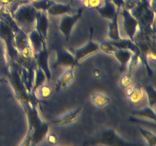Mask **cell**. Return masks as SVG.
<instances>
[{"instance_id":"32","label":"cell","mask_w":156,"mask_h":146,"mask_svg":"<svg viewBox=\"0 0 156 146\" xmlns=\"http://www.w3.org/2000/svg\"><path fill=\"white\" fill-rule=\"evenodd\" d=\"M104 2V0H87L84 4V7L89 9H96L100 7Z\"/></svg>"},{"instance_id":"11","label":"cell","mask_w":156,"mask_h":146,"mask_svg":"<svg viewBox=\"0 0 156 146\" xmlns=\"http://www.w3.org/2000/svg\"><path fill=\"white\" fill-rule=\"evenodd\" d=\"M56 58L54 63L53 64V68H56L58 67H72L74 63V55L71 51L66 49L57 50L56 51Z\"/></svg>"},{"instance_id":"27","label":"cell","mask_w":156,"mask_h":146,"mask_svg":"<svg viewBox=\"0 0 156 146\" xmlns=\"http://www.w3.org/2000/svg\"><path fill=\"white\" fill-rule=\"evenodd\" d=\"M54 2L55 1L53 0H34L30 2V5L37 11H44V12H47L49 8Z\"/></svg>"},{"instance_id":"20","label":"cell","mask_w":156,"mask_h":146,"mask_svg":"<svg viewBox=\"0 0 156 146\" xmlns=\"http://www.w3.org/2000/svg\"><path fill=\"white\" fill-rule=\"evenodd\" d=\"M5 42L0 38V75L7 78L10 68V63L7 59Z\"/></svg>"},{"instance_id":"13","label":"cell","mask_w":156,"mask_h":146,"mask_svg":"<svg viewBox=\"0 0 156 146\" xmlns=\"http://www.w3.org/2000/svg\"><path fill=\"white\" fill-rule=\"evenodd\" d=\"M13 45L18 54H20V53L23 50L30 46L28 37H27V33L23 31L19 27L15 32L13 38Z\"/></svg>"},{"instance_id":"16","label":"cell","mask_w":156,"mask_h":146,"mask_svg":"<svg viewBox=\"0 0 156 146\" xmlns=\"http://www.w3.org/2000/svg\"><path fill=\"white\" fill-rule=\"evenodd\" d=\"M96 10L101 16L108 20L112 19L114 15L120 11L111 0H104L103 4L100 7L97 8Z\"/></svg>"},{"instance_id":"23","label":"cell","mask_w":156,"mask_h":146,"mask_svg":"<svg viewBox=\"0 0 156 146\" xmlns=\"http://www.w3.org/2000/svg\"><path fill=\"white\" fill-rule=\"evenodd\" d=\"M47 81V77L44 71L39 68L38 67H36L34 72V78L33 86H32L31 91H30V95L36 97V91L41 85H44L45 82Z\"/></svg>"},{"instance_id":"40","label":"cell","mask_w":156,"mask_h":146,"mask_svg":"<svg viewBox=\"0 0 156 146\" xmlns=\"http://www.w3.org/2000/svg\"><path fill=\"white\" fill-rule=\"evenodd\" d=\"M32 1H34V0H30V2H32Z\"/></svg>"},{"instance_id":"37","label":"cell","mask_w":156,"mask_h":146,"mask_svg":"<svg viewBox=\"0 0 156 146\" xmlns=\"http://www.w3.org/2000/svg\"><path fill=\"white\" fill-rule=\"evenodd\" d=\"M2 82H8L6 78L3 77V76H0V83H2Z\"/></svg>"},{"instance_id":"19","label":"cell","mask_w":156,"mask_h":146,"mask_svg":"<svg viewBox=\"0 0 156 146\" xmlns=\"http://www.w3.org/2000/svg\"><path fill=\"white\" fill-rule=\"evenodd\" d=\"M111 42L117 47V49H126V50H129L134 53H139L141 54V49L140 47L137 45L135 43V41L132 40L125 39V38H121L120 39L116 40H110Z\"/></svg>"},{"instance_id":"22","label":"cell","mask_w":156,"mask_h":146,"mask_svg":"<svg viewBox=\"0 0 156 146\" xmlns=\"http://www.w3.org/2000/svg\"><path fill=\"white\" fill-rule=\"evenodd\" d=\"M120 12V11H119ZM119 12H117L114 18L110 20L109 25H108V36L109 40H116L120 38V30H119V24H118Z\"/></svg>"},{"instance_id":"4","label":"cell","mask_w":156,"mask_h":146,"mask_svg":"<svg viewBox=\"0 0 156 146\" xmlns=\"http://www.w3.org/2000/svg\"><path fill=\"white\" fill-rule=\"evenodd\" d=\"M119 13L123 18V29L129 39L134 41L135 36L140 31V26L139 21L124 5L120 7Z\"/></svg>"},{"instance_id":"35","label":"cell","mask_w":156,"mask_h":146,"mask_svg":"<svg viewBox=\"0 0 156 146\" xmlns=\"http://www.w3.org/2000/svg\"><path fill=\"white\" fill-rule=\"evenodd\" d=\"M138 1H140V0H124V2H125L124 6L126 8L128 7L129 5H132V7H133V6Z\"/></svg>"},{"instance_id":"31","label":"cell","mask_w":156,"mask_h":146,"mask_svg":"<svg viewBox=\"0 0 156 146\" xmlns=\"http://www.w3.org/2000/svg\"><path fill=\"white\" fill-rule=\"evenodd\" d=\"M132 80H133V74L126 71V73H124V74L122 75V77L120 78V86L123 88H126L127 87H129V85H131Z\"/></svg>"},{"instance_id":"25","label":"cell","mask_w":156,"mask_h":146,"mask_svg":"<svg viewBox=\"0 0 156 146\" xmlns=\"http://www.w3.org/2000/svg\"><path fill=\"white\" fill-rule=\"evenodd\" d=\"M132 115L134 116H139L141 118H146L149 120H152L153 123L155 122L156 115L155 112V108L150 107V106H146L142 109H136L132 112Z\"/></svg>"},{"instance_id":"7","label":"cell","mask_w":156,"mask_h":146,"mask_svg":"<svg viewBox=\"0 0 156 146\" xmlns=\"http://www.w3.org/2000/svg\"><path fill=\"white\" fill-rule=\"evenodd\" d=\"M93 36V28L91 27L90 29V35H89V39H88V42L78 49L77 50H75L73 52V55H74V63H73V67L75 68V67L79 64L82 59H85L89 55L92 54V53H96L98 50H100V47H99V43L94 42L92 39Z\"/></svg>"},{"instance_id":"34","label":"cell","mask_w":156,"mask_h":146,"mask_svg":"<svg viewBox=\"0 0 156 146\" xmlns=\"http://www.w3.org/2000/svg\"><path fill=\"white\" fill-rule=\"evenodd\" d=\"M111 1L114 3V5L117 6V9H119V10H120V7L124 5V0H111Z\"/></svg>"},{"instance_id":"21","label":"cell","mask_w":156,"mask_h":146,"mask_svg":"<svg viewBox=\"0 0 156 146\" xmlns=\"http://www.w3.org/2000/svg\"><path fill=\"white\" fill-rule=\"evenodd\" d=\"M73 79H74V68L69 67L68 69L64 71L56 81L55 85L56 91H59L62 88H67Z\"/></svg>"},{"instance_id":"1","label":"cell","mask_w":156,"mask_h":146,"mask_svg":"<svg viewBox=\"0 0 156 146\" xmlns=\"http://www.w3.org/2000/svg\"><path fill=\"white\" fill-rule=\"evenodd\" d=\"M6 78L9 80V84L13 90L18 101L21 103L23 108L26 107L31 102L38 101L37 97L30 95L26 90L24 83L21 79V74L13 65H10L9 72Z\"/></svg>"},{"instance_id":"8","label":"cell","mask_w":156,"mask_h":146,"mask_svg":"<svg viewBox=\"0 0 156 146\" xmlns=\"http://www.w3.org/2000/svg\"><path fill=\"white\" fill-rule=\"evenodd\" d=\"M34 59L37 67L41 68L44 72L47 77V80H51L52 74L50 65H49V53L47 50V47H44L39 52L35 53L34 56Z\"/></svg>"},{"instance_id":"5","label":"cell","mask_w":156,"mask_h":146,"mask_svg":"<svg viewBox=\"0 0 156 146\" xmlns=\"http://www.w3.org/2000/svg\"><path fill=\"white\" fill-rule=\"evenodd\" d=\"M84 8H85L84 6L79 8L73 15L66 14V15H62V17L61 18L59 29L61 33H62V35L65 36L66 40H69L73 27H75L76 23L80 20L82 13H83Z\"/></svg>"},{"instance_id":"2","label":"cell","mask_w":156,"mask_h":146,"mask_svg":"<svg viewBox=\"0 0 156 146\" xmlns=\"http://www.w3.org/2000/svg\"><path fill=\"white\" fill-rule=\"evenodd\" d=\"M37 10L30 2L20 5L12 14V17L20 29L28 33L35 27Z\"/></svg>"},{"instance_id":"28","label":"cell","mask_w":156,"mask_h":146,"mask_svg":"<svg viewBox=\"0 0 156 146\" xmlns=\"http://www.w3.org/2000/svg\"><path fill=\"white\" fill-rule=\"evenodd\" d=\"M139 131H140V134H141L142 136L143 137V138H145L146 141H147L149 145H156V137L153 132H150V131L147 130V129H143V128H140V129H139Z\"/></svg>"},{"instance_id":"14","label":"cell","mask_w":156,"mask_h":146,"mask_svg":"<svg viewBox=\"0 0 156 146\" xmlns=\"http://www.w3.org/2000/svg\"><path fill=\"white\" fill-rule=\"evenodd\" d=\"M133 52L126 49H117L112 56H114L116 59L120 63V71L121 73H124L127 68V65L132 57Z\"/></svg>"},{"instance_id":"29","label":"cell","mask_w":156,"mask_h":146,"mask_svg":"<svg viewBox=\"0 0 156 146\" xmlns=\"http://www.w3.org/2000/svg\"><path fill=\"white\" fill-rule=\"evenodd\" d=\"M36 97L41 99H47L50 97L52 94V89L50 85H46L45 83L41 85L36 91Z\"/></svg>"},{"instance_id":"10","label":"cell","mask_w":156,"mask_h":146,"mask_svg":"<svg viewBox=\"0 0 156 146\" xmlns=\"http://www.w3.org/2000/svg\"><path fill=\"white\" fill-rule=\"evenodd\" d=\"M82 108L78 107L76 109H73L72 110L68 111L66 113L56 117L48 122L50 126H65V125L70 124L73 122L76 121V119L79 116V114L82 113Z\"/></svg>"},{"instance_id":"33","label":"cell","mask_w":156,"mask_h":146,"mask_svg":"<svg viewBox=\"0 0 156 146\" xmlns=\"http://www.w3.org/2000/svg\"><path fill=\"white\" fill-rule=\"evenodd\" d=\"M46 138H47V141L51 144H56L59 141L58 136L55 133H48Z\"/></svg>"},{"instance_id":"15","label":"cell","mask_w":156,"mask_h":146,"mask_svg":"<svg viewBox=\"0 0 156 146\" xmlns=\"http://www.w3.org/2000/svg\"><path fill=\"white\" fill-rule=\"evenodd\" d=\"M73 1L70 2L68 4H62V3H57L55 2L51 6L47 11V14L52 16H59V15H66V14L75 13L77 9H75L72 7Z\"/></svg>"},{"instance_id":"38","label":"cell","mask_w":156,"mask_h":146,"mask_svg":"<svg viewBox=\"0 0 156 146\" xmlns=\"http://www.w3.org/2000/svg\"><path fill=\"white\" fill-rule=\"evenodd\" d=\"M81 1H82V2H83V4H85V2H86L87 0H81Z\"/></svg>"},{"instance_id":"36","label":"cell","mask_w":156,"mask_h":146,"mask_svg":"<svg viewBox=\"0 0 156 146\" xmlns=\"http://www.w3.org/2000/svg\"><path fill=\"white\" fill-rule=\"evenodd\" d=\"M93 75L95 78H99L101 75V71L99 68H94L93 70Z\"/></svg>"},{"instance_id":"39","label":"cell","mask_w":156,"mask_h":146,"mask_svg":"<svg viewBox=\"0 0 156 146\" xmlns=\"http://www.w3.org/2000/svg\"><path fill=\"white\" fill-rule=\"evenodd\" d=\"M149 2H150V3H151V2H152V1H154V0H149Z\"/></svg>"},{"instance_id":"26","label":"cell","mask_w":156,"mask_h":146,"mask_svg":"<svg viewBox=\"0 0 156 146\" xmlns=\"http://www.w3.org/2000/svg\"><path fill=\"white\" fill-rule=\"evenodd\" d=\"M143 91L146 94L148 99V106L150 107L155 108L156 104V90L155 87L152 85H148L143 86Z\"/></svg>"},{"instance_id":"6","label":"cell","mask_w":156,"mask_h":146,"mask_svg":"<svg viewBox=\"0 0 156 146\" xmlns=\"http://www.w3.org/2000/svg\"><path fill=\"white\" fill-rule=\"evenodd\" d=\"M50 125L48 122L43 121L41 124L30 132L28 135L24 137L20 145H36L44 141L50 131Z\"/></svg>"},{"instance_id":"18","label":"cell","mask_w":156,"mask_h":146,"mask_svg":"<svg viewBox=\"0 0 156 146\" xmlns=\"http://www.w3.org/2000/svg\"><path fill=\"white\" fill-rule=\"evenodd\" d=\"M27 37H28V40L33 49L34 54L39 52L44 47H47V41L40 35V33L35 29L27 33Z\"/></svg>"},{"instance_id":"3","label":"cell","mask_w":156,"mask_h":146,"mask_svg":"<svg viewBox=\"0 0 156 146\" xmlns=\"http://www.w3.org/2000/svg\"><path fill=\"white\" fill-rule=\"evenodd\" d=\"M85 145H108V146H127L136 145L133 142H129L123 139L114 129H107L98 136L91 141L84 143Z\"/></svg>"},{"instance_id":"12","label":"cell","mask_w":156,"mask_h":146,"mask_svg":"<svg viewBox=\"0 0 156 146\" xmlns=\"http://www.w3.org/2000/svg\"><path fill=\"white\" fill-rule=\"evenodd\" d=\"M36 67V63H35L34 59H33L30 60V62L27 65L24 66L22 71H21V79H22V82L24 83L26 90H27L29 94H30L32 86H33L34 78V72Z\"/></svg>"},{"instance_id":"30","label":"cell","mask_w":156,"mask_h":146,"mask_svg":"<svg viewBox=\"0 0 156 146\" xmlns=\"http://www.w3.org/2000/svg\"><path fill=\"white\" fill-rule=\"evenodd\" d=\"M99 47H100V50H101L104 53H107L108 55H113V53L117 50V47L111 42L110 40H105L101 43L99 44Z\"/></svg>"},{"instance_id":"24","label":"cell","mask_w":156,"mask_h":146,"mask_svg":"<svg viewBox=\"0 0 156 146\" xmlns=\"http://www.w3.org/2000/svg\"><path fill=\"white\" fill-rule=\"evenodd\" d=\"M90 98L93 104L98 107H103L111 102L109 96L101 92H92L90 95Z\"/></svg>"},{"instance_id":"9","label":"cell","mask_w":156,"mask_h":146,"mask_svg":"<svg viewBox=\"0 0 156 146\" xmlns=\"http://www.w3.org/2000/svg\"><path fill=\"white\" fill-rule=\"evenodd\" d=\"M34 29L46 41H47L49 30V15L47 12L37 11Z\"/></svg>"},{"instance_id":"17","label":"cell","mask_w":156,"mask_h":146,"mask_svg":"<svg viewBox=\"0 0 156 146\" xmlns=\"http://www.w3.org/2000/svg\"><path fill=\"white\" fill-rule=\"evenodd\" d=\"M125 89H126V94L128 100L131 104H137L143 100V96H144L143 86L140 85H137L136 86L129 85Z\"/></svg>"}]
</instances>
